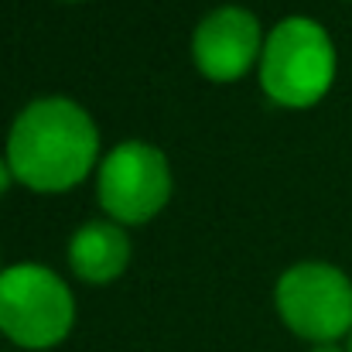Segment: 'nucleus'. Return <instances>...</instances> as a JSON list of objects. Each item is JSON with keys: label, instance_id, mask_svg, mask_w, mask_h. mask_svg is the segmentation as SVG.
<instances>
[{"label": "nucleus", "instance_id": "1a4fd4ad", "mask_svg": "<svg viewBox=\"0 0 352 352\" xmlns=\"http://www.w3.org/2000/svg\"><path fill=\"white\" fill-rule=\"evenodd\" d=\"M311 352H346V349H339L336 342H325V346H315Z\"/></svg>", "mask_w": 352, "mask_h": 352}, {"label": "nucleus", "instance_id": "7ed1b4c3", "mask_svg": "<svg viewBox=\"0 0 352 352\" xmlns=\"http://www.w3.org/2000/svg\"><path fill=\"white\" fill-rule=\"evenodd\" d=\"M76 301L58 274L41 263L0 270V332L28 349H48L72 329Z\"/></svg>", "mask_w": 352, "mask_h": 352}, {"label": "nucleus", "instance_id": "f257e3e1", "mask_svg": "<svg viewBox=\"0 0 352 352\" xmlns=\"http://www.w3.org/2000/svg\"><path fill=\"white\" fill-rule=\"evenodd\" d=\"M96 147L100 133L93 117L72 100L48 96L17 113L7 137V164L24 185L62 192L86 178Z\"/></svg>", "mask_w": 352, "mask_h": 352}, {"label": "nucleus", "instance_id": "423d86ee", "mask_svg": "<svg viewBox=\"0 0 352 352\" xmlns=\"http://www.w3.org/2000/svg\"><path fill=\"white\" fill-rule=\"evenodd\" d=\"M260 52V24L243 7H216L192 34V55L209 79H236Z\"/></svg>", "mask_w": 352, "mask_h": 352}, {"label": "nucleus", "instance_id": "9d476101", "mask_svg": "<svg viewBox=\"0 0 352 352\" xmlns=\"http://www.w3.org/2000/svg\"><path fill=\"white\" fill-rule=\"evenodd\" d=\"M349 352H352V336H349Z\"/></svg>", "mask_w": 352, "mask_h": 352}, {"label": "nucleus", "instance_id": "20e7f679", "mask_svg": "<svg viewBox=\"0 0 352 352\" xmlns=\"http://www.w3.org/2000/svg\"><path fill=\"white\" fill-rule=\"evenodd\" d=\"M277 311L318 346L352 336V280L332 263H298L277 280Z\"/></svg>", "mask_w": 352, "mask_h": 352}, {"label": "nucleus", "instance_id": "0eeeda50", "mask_svg": "<svg viewBox=\"0 0 352 352\" xmlns=\"http://www.w3.org/2000/svg\"><path fill=\"white\" fill-rule=\"evenodd\" d=\"M130 260V239L117 223H86L79 226L69 243V263L82 280L107 284L117 274H123Z\"/></svg>", "mask_w": 352, "mask_h": 352}, {"label": "nucleus", "instance_id": "6e6552de", "mask_svg": "<svg viewBox=\"0 0 352 352\" xmlns=\"http://www.w3.org/2000/svg\"><path fill=\"white\" fill-rule=\"evenodd\" d=\"M10 175H14V171H10V164H7V161L0 157V192L7 188V182H10Z\"/></svg>", "mask_w": 352, "mask_h": 352}, {"label": "nucleus", "instance_id": "f03ea898", "mask_svg": "<svg viewBox=\"0 0 352 352\" xmlns=\"http://www.w3.org/2000/svg\"><path fill=\"white\" fill-rule=\"evenodd\" d=\"M336 76V48L322 24L308 17L280 21L263 45L260 82L284 107L318 103Z\"/></svg>", "mask_w": 352, "mask_h": 352}, {"label": "nucleus", "instance_id": "39448f33", "mask_svg": "<svg viewBox=\"0 0 352 352\" xmlns=\"http://www.w3.org/2000/svg\"><path fill=\"white\" fill-rule=\"evenodd\" d=\"M171 195V171L157 147L144 140L117 144L100 168V202L117 223H144Z\"/></svg>", "mask_w": 352, "mask_h": 352}]
</instances>
